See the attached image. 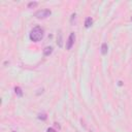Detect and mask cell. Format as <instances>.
Segmentation results:
<instances>
[{"label":"cell","instance_id":"6da1fadb","mask_svg":"<svg viewBox=\"0 0 132 132\" xmlns=\"http://www.w3.org/2000/svg\"><path fill=\"white\" fill-rule=\"evenodd\" d=\"M29 37H30L31 40L34 41V42H38V41L41 40L43 37V29L41 28L40 26H35L32 30H31Z\"/></svg>","mask_w":132,"mask_h":132},{"label":"cell","instance_id":"7a4b0ae2","mask_svg":"<svg viewBox=\"0 0 132 132\" xmlns=\"http://www.w3.org/2000/svg\"><path fill=\"white\" fill-rule=\"evenodd\" d=\"M51 15H52V12L50 9H40L35 12V17L37 19H47Z\"/></svg>","mask_w":132,"mask_h":132},{"label":"cell","instance_id":"3957f363","mask_svg":"<svg viewBox=\"0 0 132 132\" xmlns=\"http://www.w3.org/2000/svg\"><path fill=\"white\" fill-rule=\"evenodd\" d=\"M74 40H75L74 33H70L67 42H66V48H67V50H71V48L73 47V44H74Z\"/></svg>","mask_w":132,"mask_h":132},{"label":"cell","instance_id":"277c9868","mask_svg":"<svg viewBox=\"0 0 132 132\" xmlns=\"http://www.w3.org/2000/svg\"><path fill=\"white\" fill-rule=\"evenodd\" d=\"M52 53H53V48H52V47L44 48V50H43V55H44V56H50Z\"/></svg>","mask_w":132,"mask_h":132},{"label":"cell","instance_id":"5b68a950","mask_svg":"<svg viewBox=\"0 0 132 132\" xmlns=\"http://www.w3.org/2000/svg\"><path fill=\"white\" fill-rule=\"evenodd\" d=\"M92 24H93V19L92 18H87L86 21H85V27L86 28H90V27L92 26Z\"/></svg>","mask_w":132,"mask_h":132},{"label":"cell","instance_id":"8992f818","mask_svg":"<svg viewBox=\"0 0 132 132\" xmlns=\"http://www.w3.org/2000/svg\"><path fill=\"white\" fill-rule=\"evenodd\" d=\"M107 50H108V47H107V43H102L101 46V54L102 55H106L107 54Z\"/></svg>","mask_w":132,"mask_h":132},{"label":"cell","instance_id":"52a82bcc","mask_svg":"<svg viewBox=\"0 0 132 132\" xmlns=\"http://www.w3.org/2000/svg\"><path fill=\"white\" fill-rule=\"evenodd\" d=\"M15 92H16L17 96H19V97H22L23 96V91H22V89H21L20 87H16V88H15Z\"/></svg>","mask_w":132,"mask_h":132},{"label":"cell","instance_id":"ba28073f","mask_svg":"<svg viewBox=\"0 0 132 132\" xmlns=\"http://www.w3.org/2000/svg\"><path fill=\"white\" fill-rule=\"evenodd\" d=\"M38 119H39V120H42V121H46L47 119H48V116H47V114H38Z\"/></svg>","mask_w":132,"mask_h":132},{"label":"cell","instance_id":"9c48e42d","mask_svg":"<svg viewBox=\"0 0 132 132\" xmlns=\"http://www.w3.org/2000/svg\"><path fill=\"white\" fill-rule=\"evenodd\" d=\"M38 3L36 1H34V2H30L29 4H28V7L29 8H32V7H35V6H37Z\"/></svg>","mask_w":132,"mask_h":132},{"label":"cell","instance_id":"30bf717a","mask_svg":"<svg viewBox=\"0 0 132 132\" xmlns=\"http://www.w3.org/2000/svg\"><path fill=\"white\" fill-rule=\"evenodd\" d=\"M48 132H56V130L53 129V128H48Z\"/></svg>","mask_w":132,"mask_h":132},{"label":"cell","instance_id":"8fae6325","mask_svg":"<svg viewBox=\"0 0 132 132\" xmlns=\"http://www.w3.org/2000/svg\"><path fill=\"white\" fill-rule=\"evenodd\" d=\"M12 132H16V131H12Z\"/></svg>","mask_w":132,"mask_h":132},{"label":"cell","instance_id":"7c38bea8","mask_svg":"<svg viewBox=\"0 0 132 132\" xmlns=\"http://www.w3.org/2000/svg\"><path fill=\"white\" fill-rule=\"evenodd\" d=\"M131 20H132V18H131Z\"/></svg>","mask_w":132,"mask_h":132}]
</instances>
